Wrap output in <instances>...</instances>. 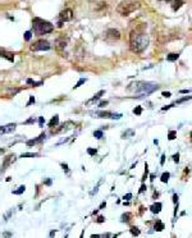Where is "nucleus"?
<instances>
[{"mask_svg":"<svg viewBox=\"0 0 192 238\" xmlns=\"http://www.w3.org/2000/svg\"><path fill=\"white\" fill-rule=\"evenodd\" d=\"M26 82H27V84H33V83H35V82H33V80H31V78H28Z\"/></svg>","mask_w":192,"mask_h":238,"instance_id":"nucleus-39","label":"nucleus"},{"mask_svg":"<svg viewBox=\"0 0 192 238\" xmlns=\"http://www.w3.org/2000/svg\"><path fill=\"white\" fill-rule=\"evenodd\" d=\"M0 56H4V58H6L9 62H13V59H14V55L13 54H10V53H5V51H3V53H0Z\"/></svg>","mask_w":192,"mask_h":238,"instance_id":"nucleus-18","label":"nucleus"},{"mask_svg":"<svg viewBox=\"0 0 192 238\" xmlns=\"http://www.w3.org/2000/svg\"><path fill=\"white\" fill-rule=\"evenodd\" d=\"M85 82H86V78H81L80 81L77 82V84H76V86H74V88H78V87H80L81 84H82V83H85Z\"/></svg>","mask_w":192,"mask_h":238,"instance_id":"nucleus-30","label":"nucleus"},{"mask_svg":"<svg viewBox=\"0 0 192 238\" xmlns=\"http://www.w3.org/2000/svg\"><path fill=\"white\" fill-rule=\"evenodd\" d=\"M161 207H163L161 203H160V202H156V203H154V205L150 206V210L154 212V214H159L160 210H161Z\"/></svg>","mask_w":192,"mask_h":238,"instance_id":"nucleus-13","label":"nucleus"},{"mask_svg":"<svg viewBox=\"0 0 192 238\" xmlns=\"http://www.w3.org/2000/svg\"><path fill=\"white\" fill-rule=\"evenodd\" d=\"M169 177H170V174H169L168 172H165V173H163V174H161V178H160V181H161L163 183H167V182L169 181Z\"/></svg>","mask_w":192,"mask_h":238,"instance_id":"nucleus-20","label":"nucleus"},{"mask_svg":"<svg viewBox=\"0 0 192 238\" xmlns=\"http://www.w3.org/2000/svg\"><path fill=\"white\" fill-rule=\"evenodd\" d=\"M87 154H89V155H91V156H94V155H96V154H98V150H96V149H87Z\"/></svg>","mask_w":192,"mask_h":238,"instance_id":"nucleus-26","label":"nucleus"},{"mask_svg":"<svg viewBox=\"0 0 192 238\" xmlns=\"http://www.w3.org/2000/svg\"><path fill=\"white\" fill-rule=\"evenodd\" d=\"M159 86L154 82H144V81H137V82H133L131 83L128 86V91L131 92H137V93H146V95H149V93L154 92L155 90H158Z\"/></svg>","mask_w":192,"mask_h":238,"instance_id":"nucleus-2","label":"nucleus"},{"mask_svg":"<svg viewBox=\"0 0 192 238\" xmlns=\"http://www.w3.org/2000/svg\"><path fill=\"white\" fill-rule=\"evenodd\" d=\"M155 231H158V232H161L163 229H164V223L160 222V220H156V223H155Z\"/></svg>","mask_w":192,"mask_h":238,"instance_id":"nucleus-16","label":"nucleus"},{"mask_svg":"<svg viewBox=\"0 0 192 238\" xmlns=\"http://www.w3.org/2000/svg\"><path fill=\"white\" fill-rule=\"evenodd\" d=\"M131 233H132L133 236H140V229L137 228V227H131Z\"/></svg>","mask_w":192,"mask_h":238,"instance_id":"nucleus-22","label":"nucleus"},{"mask_svg":"<svg viewBox=\"0 0 192 238\" xmlns=\"http://www.w3.org/2000/svg\"><path fill=\"white\" fill-rule=\"evenodd\" d=\"M104 222H105V218H104V216H99L98 218V223H104Z\"/></svg>","mask_w":192,"mask_h":238,"instance_id":"nucleus-34","label":"nucleus"},{"mask_svg":"<svg viewBox=\"0 0 192 238\" xmlns=\"http://www.w3.org/2000/svg\"><path fill=\"white\" fill-rule=\"evenodd\" d=\"M24 191H26V187H24V186H21V187H18V190H14L13 193H14V195H21V193H23Z\"/></svg>","mask_w":192,"mask_h":238,"instance_id":"nucleus-21","label":"nucleus"},{"mask_svg":"<svg viewBox=\"0 0 192 238\" xmlns=\"http://www.w3.org/2000/svg\"><path fill=\"white\" fill-rule=\"evenodd\" d=\"M14 161H15V155H14V154H13V155H8V156L5 158V160H4V164L2 165V172H4L5 169L9 166L12 163H14Z\"/></svg>","mask_w":192,"mask_h":238,"instance_id":"nucleus-8","label":"nucleus"},{"mask_svg":"<svg viewBox=\"0 0 192 238\" xmlns=\"http://www.w3.org/2000/svg\"><path fill=\"white\" fill-rule=\"evenodd\" d=\"M44 137H45V133H42V134H40L39 136V138H35V140H28L27 142V146H32V145H35V143H37V142H40L41 140H44Z\"/></svg>","mask_w":192,"mask_h":238,"instance_id":"nucleus-14","label":"nucleus"},{"mask_svg":"<svg viewBox=\"0 0 192 238\" xmlns=\"http://www.w3.org/2000/svg\"><path fill=\"white\" fill-rule=\"evenodd\" d=\"M32 26H33V32L36 33L37 36L45 35V33H50V32H53V30H54V26L50 22L44 21L41 18H33Z\"/></svg>","mask_w":192,"mask_h":238,"instance_id":"nucleus-3","label":"nucleus"},{"mask_svg":"<svg viewBox=\"0 0 192 238\" xmlns=\"http://www.w3.org/2000/svg\"><path fill=\"white\" fill-rule=\"evenodd\" d=\"M131 197H132V193H127L124 196V200H131Z\"/></svg>","mask_w":192,"mask_h":238,"instance_id":"nucleus-36","label":"nucleus"},{"mask_svg":"<svg viewBox=\"0 0 192 238\" xmlns=\"http://www.w3.org/2000/svg\"><path fill=\"white\" fill-rule=\"evenodd\" d=\"M129 46L133 53H142L149 46V36L144 31H132L129 33Z\"/></svg>","mask_w":192,"mask_h":238,"instance_id":"nucleus-1","label":"nucleus"},{"mask_svg":"<svg viewBox=\"0 0 192 238\" xmlns=\"http://www.w3.org/2000/svg\"><path fill=\"white\" fill-rule=\"evenodd\" d=\"M32 122H33V119L31 118V119H28V121H27V122H26V123H32Z\"/></svg>","mask_w":192,"mask_h":238,"instance_id":"nucleus-45","label":"nucleus"},{"mask_svg":"<svg viewBox=\"0 0 192 238\" xmlns=\"http://www.w3.org/2000/svg\"><path fill=\"white\" fill-rule=\"evenodd\" d=\"M183 4H185V2H183V0H172V9H173L174 12H177Z\"/></svg>","mask_w":192,"mask_h":238,"instance_id":"nucleus-10","label":"nucleus"},{"mask_svg":"<svg viewBox=\"0 0 192 238\" xmlns=\"http://www.w3.org/2000/svg\"><path fill=\"white\" fill-rule=\"evenodd\" d=\"M14 129H15V124L10 123V124H6L4 127H0V133H10Z\"/></svg>","mask_w":192,"mask_h":238,"instance_id":"nucleus-9","label":"nucleus"},{"mask_svg":"<svg viewBox=\"0 0 192 238\" xmlns=\"http://www.w3.org/2000/svg\"><path fill=\"white\" fill-rule=\"evenodd\" d=\"M173 160H174V161H176V163H178V161H179V155H178V154H176V155H173Z\"/></svg>","mask_w":192,"mask_h":238,"instance_id":"nucleus-33","label":"nucleus"},{"mask_svg":"<svg viewBox=\"0 0 192 238\" xmlns=\"http://www.w3.org/2000/svg\"><path fill=\"white\" fill-rule=\"evenodd\" d=\"M178 58H179V55H178V54H176V53H170V54H168V55H167V60H169V62H174V60H177Z\"/></svg>","mask_w":192,"mask_h":238,"instance_id":"nucleus-17","label":"nucleus"},{"mask_svg":"<svg viewBox=\"0 0 192 238\" xmlns=\"http://www.w3.org/2000/svg\"><path fill=\"white\" fill-rule=\"evenodd\" d=\"M44 122H45V119H44L42 117L39 119V123H40V127H42V124H44Z\"/></svg>","mask_w":192,"mask_h":238,"instance_id":"nucleus-37","label":"nucleus"},{"mask_svg":"<svg viewBox=\"0 0 192 238\" xmlns=\"http://www.w3.org/2000/svg\"><path fill=\"white\" fill-rule=\"evenodd\" d=\"M142 113V108L141 106H136L135 109H133V114H136V115H140Z\"/></svg>","mask_w":192,"mask_h":238,"instance_id":"nucleus-27","label":"nucleus"},{"mask_svg":"<svg viewBox=\"0 0 192 238\" xmlns=\"http://www.w3.org/2000/svg\"><path fill=\"white\" fill-rule=\"evenodd\" d=\"M161 95H163L164 97H170V96H172V93H170V92H167V91H164Z\"/></svg>","mask_w":192,"mask_h":238,"instance_id":"nucleus-31","label":"nucleus"},{"mask_svg":"<svg viewBox=\"0 0 192 238\" xmlns=\"http://www.w3.org/2000/svg\"><path fill=\"white\" fill-rule=\"evenodd\" d=\"M164 161H165V156L163 155V156H161V159H160V164H161V165L164 164Z\"/></svg>","mask_w":192,"mask_h":238,"instance_id":"nucleus-42","label":"nucleus"},{"mask_svg":"<svg viewBox=\"0 0 192 238\" xmlns=\"http://www.w3.org/2000/svg\"><path fill=\"white\" fill-rule=\"evenodd\" d=\"M104 93H105V91H104V90H101V91H99L98 93H95V96L90 100V101H87V105H90V104H92V103H95V101H98L102 95H104Z\"/></svg>","mask_w":192,"mask_h":238,"instance_id":"nucleus-12","label":"nucleus"},{"mask_svg":"<svg viewBox=\"0 0 192 238\" xmlns=\"http://www.w3.org/2000/svg\"><path fill=\"white\" fill-rule=\"evenodd\" d=\"M105 206H106V203H105V202H102L101 205H100V207H99V209H102V207H105Z\"/></svg>","mask_w":192,"mask_h":238,"instance_id":"nucleus-44","label":"nucleus"},{"mask_svg":"<svg viewBox=\"0 0 192 238\" xmlns=\"http://www.w3.org/2000/svg\"><path fill=\"white\" fill-rule=\"evenodd\" d=\"M145 188H146V186H145V184H142V186H141V188H140V192H144V191H145Z\"/></svg>","mask_w":192,"mask_h":238,"instance_id":"nucleus-41","label":"nucleus"},{"mask_svg":"<svg viewBox=\"0 0 192 238\" xmlns=\"http://www.w3.org/2000/svg\"><path fill=\"white\" fill-rule=\"evenodd\" d=\"M181 93H190V90H182Z\"/></svg>","mask_w":192,"mask_h":238,"instance_id":"nucleus-43","label":"nucleus"},{"mask_svg":"<svg viewBox=\"0 0 192 238\" xmlns=\"http://www.w3.org/2000/svg\"><path fill=\"white\" fill-rule=\"evenodd\" d=\"M173 201L177 203V201H178V196H177V195H174V196H173Z\"/></svg>","mask_w":192,"mask_h":238,"instance_id":"nucleus-40","label":"nucleus"},{"mask_svg":"<svg viewBox=\"0 0 192 238\" xmlns=\"http://www.w3.org/2000/svg\"><path fill=\"white\" fill-rule=\"evenodd\" d=\"M108 104H109V103H108V101H101V103L99 104V106H100V108H104V106H106Z\"/></svg>","mask_w":192,"mask_h":238,"instance_id":"nucleus-32","label":"nucleus"},{"mask_svg":"<svg viewBox=\"0 0 192 238\" xmlns=\"http://www.w3.org/2000/svg\"><path fill=\"white\" fill-rule=\"evenodd\" d=\"M131 216H132V215H131L129 214V212H127V214H123V215H122V222H129V218Z\"/></svg>","mask_w":192,"mask_h":238,"instance_id":"nucleus-23","label":"nucleus"},{"mask_svg":"<svg viewBox=\"0 0 192 238\" xmlns=\"http://www.w3.org/2000/svg\"><path fill=\"white\" fill-rule=\"evenodd\" d=\"M59 123V115H54L51 118V121L49 122V127H56Z\"/></svg>","mask_w":192,"mask_h":238,"instance_id":"nucleus-15","label":"nucleus"},{"mask_svg":"<svg viewBox=\"0 0 192 238\" xmlns=\"http://www.w3.org/2000/svg\"><path fill=\"white\" fill-rule=\"evenodd\" d=\"M59 18H60V21H64V22H68V21H71L72 18H73V10L72 9H64L63 12H60V14H59Z\"/></svg>","mask_w":192,"mask_h":238,"instance_id":"nucleus-6","label":"nucleus"},{"mask_svg":"<svg viewBox=\"0 0 192 238\" xmlns=\"http://www.w3.org/2000/svg\"><path fill=\"white\" fill-rule=\"evenodd\" d=\"M106 36L109 39H111V40H119L120 39V32L118 30H115V28H109L106 31Z\"/></svg>","mask_w":192,"mask_h":238,"instance_id":"nucleus-7","label":"nucleus"},{"mask_svg":"<svg viewBox=\"0 0 192 238\" xmlns=\"http://www.w3.org/2000/svg\"><path fill=\"white\" fill-rule=\"evenodd\" d=\"M176 136H177V132H176V131H170L169 134H168V140L173 141L174 138H176Z\"/></svg>","mask_w":192,"mask_h":238,"instance_id":"nucleus-24","label":"nucleus"},{"mask_svg":"<svg viewBox=\"0 0 192 238\" xmlns=\"http://www.w3.org/2000/svg\"><path fill=\"white\" fill-rule=\"evenodd\" d=\"M133 134H135L133 129H128V131H126L123 134H122V137H123V138H129V137H132Z\"/></svg>","mask_w":192,"mask_h":238,"instance_id":"nucleus-19","label":"nucleus"},{"mask_svg":"<svg viewBox=\"0 0 192 238\" xmlns=\"http://www.w3.org/2000/svg\"><path fill=\"white\" fill-rule=\"evenodd\" d=\"M138 8H140V3H137V2H131V0H126V2L120 3V4L117 6V12H118L120 15L127 17V15H129L131 13L136 12Z\"/></svg>","mask_w":192,"mask_h":238,"instance_id":"nucleus-4","label":"nucleus"},{"mask_svg":"<svg viewBox=\"0 0 192 238\" xmlns=\"http://www.w3.org/2000/svg\"><path fill=\"white\" fill-rule=\"evenodd\" d=\"M62 168L64 169L65 172H68V165H67V164H64V163H63V164H62Z\"/></svg>","mask_w":192,"mask_h":238,"instance_id":"nucleus-38","label":"nucleus"},{"mask_svg":"<svg viewBox=\"0 0 192 238\" xmlns=\"http://www.w3.org/2000/svg\"><path fill=\"white\" fill-rule=\"evenodd\" d=\"M3 151H4V150H3V149H0V152H3Z\"/></svg>","mask_w":192,"mask_h":238,"instance_id":"nucleus-46","label":"nucleus"},{"mask_svg":"<svg viewBox=\"0 0 192 238\" xmlns=\"http://www.w3.org/2000/svg\"><path fill=\"white\" fill-rule=\"evenodd\" d=\"M94 136H95V138H101L102 137V131H95L94 132Z\"/></svg>","mask_w":192,"mask_h":238,"instance_id":"nucleus-28","label":"nucleus"},{"mask_svg":"<svg viewBox=\"0 0 192 238\" xmlns=\"http://www.w3.org/2000/svg\"><path fill=\"white\" fill-rule=\"evenodd\" d=\"M32 103H35V97H33V96H31V97H30V101L27 103V106H30Z\"/></svg>","mask_w":192,"mask_h":238,"instance_id":"nucleus-35","label":"nucleus"},{"mask_svg":"<svg viewBox=\"0 0 192 238\" xmlns=\"http://www.w3.org/2000/svg\"><path fill=\"white\" fill-rule=\"evenodd\" d=\"M37 154H32V152H26V154H22L21 158H36Z\"/></svg>","mask_w":192,"mask_h":238,"instance_id":"nucleus-25","label":"nucleus"},{"mask_svg":"<svg viewBox=\"0 0 192 238\" xmlns=\"http://www.w3.org/2000/svg\"><path fill=\"white\" fill-rule=\"evenodd\" d=\"M31 37H32L31 31H27V32L24 33V40H26V41H30V40H31Z\"/></svg>","mask_w":192,"mask_h":238,"instance_id":"nucleus-29","label":"nucleus"},{"mask_svg":"<svg viewBox=\"0 0 192 238\" xmlns=\"http://www.w3.org/2000/svg\"><path fill=\"white\" fill-rule=\"evenodd\" d=\"M51 45L49 44V41L46 40H39L37 42L31 46V50L32 51H46V50H50Z\"/></svg>","mask_w":192,"mask_h":238,"instance_id":"nucleus-5","label":"nucleus"},{"mask_svg":"<svg viewBox=\"0 0 192 238\" xmlns=\"http://www.w3.org/2000/svg\"><path fill=\"white\" fill-rule=\"evenodd\" d=\"M67 44H68V41L64 40V39H58L56 40V49L58 50H63L67 47Z\"/></svg>","mask_w":192,"mask_h":238,"instance_id":"nucleus-11","label":"nucleus"}]
</instances>
